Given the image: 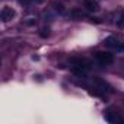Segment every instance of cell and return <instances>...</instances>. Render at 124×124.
Segmentation results:
<instances>
[{"label":"cell","mask_w":124,"mask_h":124,"mask_svg":"<svg viewBox=\"0 0 124 124\" xmlns=\"http://www.w3.org/2000/svg\"><path fill=\"white\" fill-rule=\"evenodd\" d=\"M70 63L73 64V66H78V67H80V69H83V70H89L91 69V64H89V61L88 60H85V58H72L70 60Z\"/></svg>","instance_id":"cell-4"},{"label":"cell","mask_w":124,"mask_h":124,"mask_svg":"<svg viewBox=\"0 0 124 124\" xmlns=\"http://www.w3.org/2000/svg\"><path fill=\"white\" fill-rule=\"evenodd\" d=\"M55 8H57V10H60V12H64V9H63V6H61V5H57Z\"/></svg>","instance_id":"cell-11"},{"label":"cell","mask_w":124,"mask_h":124,"mask_svg":"<svg viewBox=\"0 0 124 124\" xmlns=\"http://www.w3.org/2000/svg\"><path fill=\"white\" fill-rule=\"evenodd\" d=\"M105 120H107L108 123H111V124H117L118 121H121V120L118 118L117 112H114L112 109H108V111H105Z\"/></svg>","instance_id":"cell-5"},{"label":"cell","mask_w":124,"mask_h":124,"mask_svg":"<svg viewBox=\"0 0 124 124\" xmlns=\"http://www.w3.org/2000/svg\"><path fill=\"white\" fill-rule=\"evenodd\" d=\"M15 10L12 9V8H9V6H6V8H3L2 9V13H0V18H2V21L3 22H9L10 19H13L15 18Z\"/></svg>","instance_id":"cell-3"},{"label":"cell","mask_w":124,"mask_h":124,"mask_svg":"<svg viewBox=\"0 0 124 124\" xmlns=\"http://www.w3.org/2000/svg\"><path fill=\"white\" fill-rule=\"evenodd\" d=\"M117 25L120 26V28H124V10L120 13V16L117 18Z\"/></svg>","instance_id":"cell-8"},{"label":"cell","mask_w":124,"mask_h":124,"mask_svg":"<svg viewBox=\"0 0 124 124\" xmlns=\"http://www.w3.org/2000/svg\"><path fill=\"white\" fill-rule=\"evenodd\" d=\"M93 58H95L96 63H99L102 66L111 64L112 61H114V55L109 51H95L93 53Z\"/></svg>","instance_id":"cell-1"},{"label":"cell","mask_w":124,"mask_h":124,"mask_svg":"<svg viewBox=\"0 0 124 124\" xmlns=\"http://www.w3.org/2000/svg\"><path fill=\"white\" fill-rule=\"evenodd\" d=\"M70 16H72L75 21H79V19L85 18V13H83L82 10H79V9H75V10H72V12H70Z\"/></svg>","instance_id":"cell-7"},{"label":"cell","mask_w":124,"mask_h":124,"mask_svg":"<svg viewBox=\"0 0 124 124\" xmlns=\"http://www.w3.org/2000/svg\"><path fill=\"white\" fill-rule=\"evenodd\" d=\"M93 85H95L96 89H99L101 92H107V93H111V92H112V88H111L105 80H102V79H99V78H95V79H93Z\"/></svg>","instance_id":"cell-2"},{"label":"cell","mask_w":124,"mask_h":124,"mask_svg":"<svg viewBox=\"0 0 124 124\" xmlns=\"http://www.w3.org/2000/svg\"><path fill=\"white\" fill-rule=\"evenodd\" d=\"M83 6L89 10V12H98L99 10V5L96 0H85L83 2Z\"/></svg>","instance_id":"cell-6"},{"label":"cell","mask_w":124,"mask_h":124,"mask_svg":"<svg viewBox=\"0 0 124 124\" xmlns=\"http://www.w3.org/2000/svg\"><path fill=\"white\" fill-rule=\"evenodd\" d=\"M32 2H34V0H19V3L21 5H25V6H29Z\"/></svg>","instance_id":"cell-10"},{"label":"cell","mask_w":124,"mask_h":124,"mask_svg":"<svg viewBox=\"0 0 124 124\" xmlns=\"http://www.w3.org/2000/svg\"><path fill=\"white\" fill-rule=\"evenodd\" d=\"M39 35H41L42 38H47V37L50 35V28H44V29L39 32Z\"/></svg>","instance_id":"cell-9"}]
</instances>
